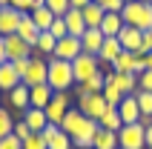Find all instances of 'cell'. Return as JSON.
<instances>
[{
    "label": "cell",
    "instance_id": "ee69618b",
    "mask_svg": "<svg viewBox=\"0 0 152 149\" xmlns=\"http://www.w3.org/2000/svg\"><path fill=\"white\" fill-rule=\"evenodd\" d=\"M3 63H9V58H6V37L0 34V66Z\"/></svg>",
    "mask_w": 152,
    "mask_h": 149
},
{
    "label": "cell",
    "instance_id": "d590c367",
    "mask_svg": "<svg viewBox=\"0 0 152 149\" xmlns=\"http://www.w3.org/2000/svg\"><path fill=\"white\" fill-rule=\"evenodd\" d=\"M23 149H49V146H46V138H43L40 132H32L23 141Z\"/></svg>",
    "mask_w": 152,
    "mask_h": 149
},
{
    "label": "cell",
    "instance_id": "277c9868",
    "mask_svg": "<svg viewBox=\"0 0 152 149\" xmlns=\"http://www.w3.org/2000/svg\"><path fill=\"white\" fill-rule=\"evenodd\" d=\"M118 146L121 149H146V129L141 123H124L118 129Z\"/></svg>",
    "mask_w": 152,
    "mask_h": 149
},
{
    "label": "cell",
    "instance_id": "f907efd6",
    "mask_svg": "<svg viewBox=\"0 0 152 149\" xmlns=\"http://www.w3.org/2000/svg\"><path fill=\"white\" fill-rule=\"evenodd\" d=\"M124 3H132V0H124Z\"/></svg>",
    "mask_w": 152,
    "mask_h": 149
},
{
    "label": "cell",
    "instance_id": "7a4b0ae2",
    "mask_svg": "<svg viewBox=\"0 0 152 149\" xmlns=\"http://www.w3.org/2000/svg\"><path fill=\"white\" fill-rule=\"evenodd\" d=\"M121 17H124V23L132 26V29L149 32V29H152V3H144V0L124 3V9H121Z\"/></svg>",
    "mask_w": 152,
    "mask_h": 149
},
{
    "label": "cell",
    "instance_id": "7402d4cb",
    "mask_svg": "<svg viewBox=\"0 0 152 149\" xmlns=\"http://www.w3.org/2000/svg\"><path fill=\"white\" fill-rule=\"evenodd\" d=\"M23 121H26V126H29L32 132H43V129L49 126L46 112H43V109H34V106H29V109L23 112Z\"/></svg>",
    "mask_w": 152,
    "mask_h": 149
},
{
    "label": "cell",
    "instance_id": "db71d44e",
    "mask_svg": "<svg viewBox=\"0 0 152 149\" xmlns=\"http://www.w3.org/2000/svg\"><path fill=\"white\" fill-rule=\"evenodd\" d=\"M89 149H92V146H89Z\"/></svg>",
    "mask_w": 152,
    "mask_h": 149
},
{
    "label": "cell",
    "instance_id": "7c38bea8",
    "mask_svg": "<svg viewBox=\"0 0 152 149\" xmlns=\"http://www.w3.org/2000/svg\"><path fill=\"white\" fill-rule=\"evenodd\" d=\"M26 12H17L15 6H3L0 9V34L6 37V34H15L17 32V23H20V17Z\"/></svg>",
    "mask_w": 152,
    "mask_h": 149
},
{
    "label": "cell",
    "instance_id": "74e56055",
    "mask_svg": "<svg viewBox=\"0 0 152 149\" xmlns=\"http://www.w3.org/2000/svg\"><path fill=\"white\" fill-rule=\"evenodd\" d=\"M0 149H23V141L12 132V135H6V138H0Z\"/></svg>",
    "mask_w": 152,
    "mask_h": 149
},
{
    "label": "cell",
    "instance_id": "8992f818",
    "mask_svg": "<svg viewBox=\"0 0 152 149\" xmlns=\"http://www.w3.org/2000/svg\"><path fill=\"white\" fill-rule=\"evenodd\" d=\"M46 77H49V63H46L40 55H34V58H29V69H26V74L20 77V83L32 89V86H43Z\"/></svg>",
    "mask_w": 152,
    "mask_h": 149
},
{
    "label": "cell",
    "instance_id": "e0dca14e",
    "mask_svg": "<svg viewBox=\"0 0 152 149\" xmlns=\"http://www.w3.org/2000/svg\"><path fill=\"white\" fill-rule=\"evenodd\" d=\"M103 32L101 29H86L83 34H80V46H83V52L86 55H98L101 52V46H103Z\"/></svg>",
    "mask_w": 152,
    "mask_h": 149
},
{
    "label": "cell",
    "instance_id": "f1b7e54d",
    "mask_svg": "<svg viewBox=\"0 0 152 149\" xmlns=\"http://www.w3.org/2000/svg\"><path fill=\"white\" fill-rule=\"evenodd\" d=\"M9 103H12V106L15 109H29L32 106V103H29V86H23V83H20V86H15V89L9 92Z\"/></svg>",
    "mask_w": 152,
    "mask_h": 149
},
{
    "label": "cell",
    "instance_id": "bcb514c9",
    "mask_svg": "<svg viewBox=\"0 0 152 149\" xmlns=\"http://www.w3.org/2000/svg\"><path fill=\"white\" fill-rule=\"evenodd\" d=\"M146 149H152V126H146Z\"/></svg>",
    "mask_w": 152,
    "mask_h": 149
},
{
    "label": "cell",
    "instance_id": "484cf974",
    "mask_svg": "<svg viewBox=\"0 0 152 149\" xmlns=\"http://www.w3.org/2000/svg\"><path fill=\"white\" fill-rule=\"evenodd\" d=\"M15 86H20V77H17L15 66L12 63H3L0 66V92H12Z\"/></svg>",
    "mask_w": 152,
    "mask_h": 149
},
{
    "label": "cell",
    "instance_id": "83f0119b",
    "mask_svg": "<svg viewBox=\"0 0 152 149\" xmlns=\"http://www.w3.org/2000/svg\"><path fill=\"white\" fill-rule=\"evenodd\" d=\"M109 72H112V69H109ZM109 72H106V86H103V92H101V95L106 98V103H109V106H115V109H118V103L126 98V95H124V92H121L118 86L112 83V74H109Z\"/></svg>",
    "mask_w": 152,
    "mask_h": 149
},
{
    "label": "cell",
    "instance_id": "9a60e30c",
    "mask_svg": "<svg viewBox=\"0 0 152 149\" xmlns=\"http://www.w3.org/2000/svg\"><path fill=\"white\" fill-rule=\"evenodd\" d=\"M15 34L20 37V40H26V43L34 49V46H37V37H40V29L34 26V20H32L29 15H23V17H20V23H17V32H15Z\"/></svg>",
    "mask_w": 152,
    "mask_h": 149
},
{
    "label": "cell",
    "instance_id": "7dc6e473",
    "mask_svg": "<svg viewBox=\"0 0 152 149\" xmlns=\"http://www.w3.org/2000/svg\"><path fill=\"white\" fill-rule=\"evenodd\" d=\"M144 63H146V69L152 72V52H146V55H144Z\"/></svg>",
    "mask_w": 152,
    "mask_h": 149
},
{
    "label": "cell",
    "instance_id": "52a82bcc",
    "mask_svg": "<svg viewBox=\"0 0 152 149\" xmlns=\"http://www.w3.org/2000/svg\"><path fill=\"white\" fill-rule=\"evenodd\" d=\"M95 72H101V60H98V55H86V52H80V55L72 60V74H75V83H83L86 77H92Z\"/></svg>",
    "mask_w": 152,
    "mask_h": 149
},
{
    "label": "cell",
    "instance_id": "44dd1931",
    "mask_svg": "<svg viewBox=\"0 0 152 149\" xmlns=\"http://www.w3.org/2000/svg\"><path fill=\"white\" fill-rule=\"evenodd\" d=\"M124 26L126 23H124L121 12H106L103 15V23H101V32H103V37H118Z\"/></svg>",
    "mask_w": 152,
    "mask_h": 149
},
{
    "label": "cell",
    "instance_id": "c3c4849f",
    "mask_svg": "<svg viewBox=\"0 0 152 149\" xmlns=\"http://www.w3.org/2000/svg\"><path fill=\"white\" fill-rule=\"evenodd\" d=\"M9 3H12V0H0V9H3V6H9Z\"/></svg>",
    "mask_w": 152,
    "mask_h": 149
},
{
    "label": "cell",
    "instance_id": "e575fe53",
    "mask_svg": "<svg viewBox=\"0 0 152 149\" xmlns=\"http://www.w3.org/2000/svg\"><path fill=\"white\" fill-rule=\"evenodd\" d=\"M46 146H49V149H72V138H69L66 132H58Z\"/></svg>",
    "mask_w": 152,
    "mask_h": 149
},
{
    "label": "cell",
    "instance_id": "5bb4252c",
    "mask_svg": "<svg viewBox=\"0 0 152 149\" xmlns=\"http://www.w3.org/2000/svg\"><path fill=\"white\" fill-rule=\"evenodd\" d=\"M121 46H124V52H141V40H144V32L141 29H132V26H124L118 34ZM144 55V52H141Z\"/></svg>",
    "mask_w": 152,
    "mask_h": 149
},
{
    "label": "cell",
    "instance_id": "816d5d0a",
    "mask_svg": "<svg viewBox=\"0 0 152 149\" xmlns=\"http://www.w3.org/2000/svg\"><path fill=\"white\" fill-rule=\"evenodd\" d=\"M144 3H152V0H144Z\"/></svg>",
    "mask_w": 152,
    "mask_h": 149
},
{
    "label": "cell",
    "instance_id": "8fae6325",
    "mask_svg": "<svg viewBox=\"0 0 152 149\" xmlns=\"http://www.w3.org/2000/svg\"><path fill=\"white\" fill-rule=\"evenodd\" d=\"M43 112H46V118H49V123H58L60 126L63 115L69 112V95H66V92H55V98L49 100V106L43 109Z\"/></svg>",
    "mask_w": 152,
    "mask_h": 149
},
{
    "label": "cell",
    "instance_id": "60d3db41",
    "mask_svg": "<svg viewBox=\"0 0 152 149\" xmlns=\"http://www.w3.org/2000/svg\"><path fill=\"white\" fill-rule=\"evenodd\" d=\"M12 132H15L17 138H20V141H26V138L32 135V129L26 126V121H17V123H15V129H12Z\"/></svg>",
    "mask_w": 152,
    "mask_h": 149
},
{
    "label": "cell",
    "instance_id": "f5cc1de1",
    "mask_svg": "<svg viewBox=\"0 0 152 149\" xmlns=\"http://www.w3.org/2000/svg\"><path fill=\"white\" fill-rule=\"evenodd\" d=\"M0 95H3V92H0Z\"/></svg>",
    "mask_w": 152,
    "mask_h": 149
},
{
    "label": "cell",
    "instance_id": "4fadbf2b",
    "mask_svg": "<svg viewBox=\"0 0 152 149\" xmlns=\"http://www.w3.org/2000/svg\"><path fill=\"white\" fill-rule=\"evenodd\" d=\"M32 46L26 40H20L17 34H6V58L9 60H20V58H32Z\"/></svg>",
    "mask_w": 152,
    "mask_h": 149
},
{
    "label": "cell",
    "instance_id": "5b68a950",
    "mask_svg": "<svg viewBox=\"0 0 152 149\" xmlns=\"http://www.w3.org/2000/svg\"><path fill=\"white\" fill-rule=\"evenodd\" d=\"M77 109H80L86 118L101 121V115L109 109V103H106V98H103L101 92H86V95H77Z\"/></svg>",
    "mask_w": 152,
    "mask_h": 149
},
{
    "label": "cell",
    "instance_id": "f546056e",
    "mask_svg": "<svg viewBox=\"0 0 152 149\" xmlns=\"http://www.w3.org/2000/svg\"><path fill=\"white\" fill-rule=\"evenodd\" d=\"M98 123H101V129H109V132H118L121 126H124V121H121L118 109H115V106H109V109H106V112L101 115V121H98Z\"/></svg>",
    "mask_w": 152,
    "mask_h": 149
},
{
    "label": "cell",
    "instance_id": "f6af8a7d",
    "mask_svg": "<svg viewBox=\"0 0 152 149\" xmlns=\"http://www.w3.org/2000/svg\"><path fill=\"white\" fill-rule=\"evenodd\" d=\"M89 3H92V0H69V6H72V9H86Z\"/></svg>",
    "mask_w": 152,
    "mask_h": 149
},
{
    "label": "cell",
    "instance_id": "3957f363",
    "mask_svg": "<svg viewBox=\"0 0 152 149\" xmlns=\"http://www.w3.org/2000/svg\"><path fill=\"white\" fill-rule=\"evenodd\" d=\"M49 77L46 83L52 86V92H66L69 86H75V74H72V63L60 58H49Z\"/></svg>",
    "mask_w": 152,
    "mask_h": 149
},
{
    "label": "cell",
    "instance_id": "30bf717a",
    "mask_svg": "<svg viewBox=\"0 0 152 149\" xmlns=\"http://www.w3.org/2000/svg\"><path fill=\"white\" fill-rule=\"evenodd\" d=\"M80 52H83V46H80V37H75V34H66L63 40H58V46H55V55H52V58H60V60H69V63H72V60L80 55Z\"/></svg>",
    "mask_w": 152,
    "mask_h": 149
},
{
    "label": "cell",
    "instance_id": "ac0fdd59",
    "mask_svg": "<svg viewBox=\"0 0 152 149\" xmlns=\"http://www.w3.org/2000/svg\"><path fill=\"white\" fill-rule=\"evenodd\" d=\"M109 74H112V83H115L124 95H135V92H138V74H132V72H115V69H112Z\"/></svg>",
    "mask_w": 152,
    "mask_h": 149
},
{
    "label": "cell",
    "instance_id": "603a6c76",
    "mask_svg": "<svg viewBox=\"0 0 152 149\" xmlns=\"http://www.w3.org/2000/svg\"><path fill=\"white\" fill-rule=\"evenodd\" d=\"M83 12V20H86V29H101L103 23V15H106V9L98 6V3H89L86 9H80Z\"/></svg>",
    "mask_w": 152,
    "mask_h": 149
},
{
    "label": "cell",
    "instance_id": "f35d334b",
    "mask_svg": "<svg viewBox=\"0 0 152 149\" xmlns=\"http://www.w3.org/2000/svg\"><path fill=\"white\" fill-rule=\"evenodd\" d=\"M138 89H141V92H152V72H149V69L138 74Z\"/></svg>",
    "mask_w": 152,
    "mask_h": 149
},
{
    "label": "cell",
    "instance_id": "ba28073f",
    "mask_svg": "<svg viewBox=\"0 0 152 149\" xmlns=\"http://www.w3.org/2000/svg\"><path fill=\"white\" fill-rule=\"evenodd\" d=\"M115 72H132V74H141L146 72V63H144V55L141 52H121L118 60L112 63Z\"/></svg>",
    "mask_w": 152,
    "mask_h": 149
},
{
    "label": "cell",
    "instance_id": "d6986e66",
    "mask_svg": "<svg viewBox=\"0 0 152 149\" xmlns=\"http://www.w3.org/2000/svg\"><path fill=\"white\" fill-rule=\"evenodd\" d=\"M52 98H55V92H52L49 83H43V86H32V89H29V103H32L34 109H46Z\"/></svg>",
    "mask_w": 152,
    "mask_h": 149
},
{
    "label": "cell",
    "instance_id": "ffe728a7",
    "mask_svg": "<svg viewBox=\"0 0 152 149\" xmlns=\"http://www.w3.org/2000/svg\"><path fill=\"white\" fill-rule=\"evenodd\" d=\"M63 23H66V32L75 34V37H80L86 32V20H83V12L80 9H69L66 15H63Z\"/></svg>",
    "mask_w": 152,
    "mask_h": 149
},
{
    "label": "cell",
    "instance_id": "2e32d148",
    "mask_svg": "<svg viewBox=\"0 0 152 149\" xmlns=\"http://www.w3.org/2000/svg\"><path fill=\"white\" fill-rule=\"evenodd\" d=\"M118 115H121L124 123H138V121H141V109H138L135 95H126V98L118 103Z\"/></svg>",
    "mask_w": 152,
    "mask_h": 149
},
{
    "label": "cell",
    "instance_id": "cb8c5ba5",
    "mask_svg": "<svg viewBox=\"0 0 152 149\" xmlns=\"http://www.w3.org/2000/svg\"><path fill=\"white\" fill-rule=\"evenodd\" d=\"M103 86H106V72H95L92 77L77 83L75 89H77V95H86V92H103Z\"/></svg>",
    "mask_w": 152,
    "mask_h": 149
},
{
    "label": "cell",
    "instance_id": "1f68e13d",
    "mask_svg": "<svg viewBox=\"0 0 152 149\" xmlns=\"http://www.w3.org/2000/svg\"><path fill=\"white\" fill-rule=\"evenodd\" d=\"M12 129H15V118H12V112H9V109L0 106V138L12 135Z\"/></svg>",
    "mask_w": 152,
    "mask_h": 149
},
{
    "label": "cell",
    "instance_id": "8d00e7d4",
    "mask_svg": "<svg viewBox=\"0 0 152 149\" xmlns=\"http://www.w3.org/2000/svg\"><path fill=\"white\" fill-rule=\"evenodd\" d=\"M49 32H52V37H55V40H63V37H66V23H63V17H55V20H52V26H49Z\"/></svg>",
    "mask_w": 152,
    "mask_h": 149
},
{
    "label": "cell",
    "instance_id": "d6a6232c",
    "mask_svg": "<svg viewBox=\"0 0 152 149\" xmlns=\"http://www.w3.org/2000/svg\"><path fill=\"white\" fill-rule=\"evenodd\" d=\"M135 100H138V109L141 115H152V92H135Z\"/></svg>",
    "mask_w": 152,
    "mask_h": 149
},
{
    "label": "cell",
    "instance_id": "681fc988",
    "mask_svg": "<svg viewBox=\"0 0 152 149\" xmlns=\"http://www.w3.org/2000/svg\"><path fill=\"white\" fill-rule=\"evenodd\" d=\"M43 3H46V0H37V6H43Z\"/></svg>",
    "mask_w": 152,
    "mask_h": 149
},
{
    "label": "cell",
    "instance_id": "7bdbcfd3",
    "mask_svg": "<svg viewBox=\"0 0 152 149\" xmlns=\"http://www.w3.org/2000/svg\"><path fill=\"white\" fill-rule=\"evenodd\" d=\"M141 52H144V55H146V52H152V29H149V32H144V40H141Z\"/></svg>",
    "mask_w": 152,
    "mask_h": 149
},
{
    "label": "cell",
    "instance_id": "ab89813d",
    "mask_svg": "<svg viewBox=\"0 0 152 149\" xmlns=\"http://www.w3.org/2000/svg\"><path fill=\"white\" fill-rule=\"evenodd\" d=\"M9 6H15L17 12H26V15H29V12H32V9L37 6V0H12Z\"/></svg>",
    "mask_w": 152,
    "mask_h": 149
},
{
    "label": "cell",
    "instance_id": "4316f807",
    "mask_svg": "<svg viewBox=\"0 0 152 149\" xmlns=\"http://www.w3.org/2000/svg\"><path fill=\"white\" fill-rule=\"evenodd\" d=\"M29 17L34 20V26L40 29V32H49V26H52V20H55V15H52L46 6H34L32 12H29Z\"/></svg>",
    "mask_w": 152,
    "mask_h": 149
},
{
    "label": "cell",
    "instance_id": "9c48e42d",
    "mask_svg": "<svg viewBox=\"0 0 152 149\" xmlns=\"http://www.w3.org/2000/svg\"><path fill=\"white\" fill-rule=\"evenodd\" d=\"M124 52V46H121V40L118 37H106L103 40V46H101V52H98V60H101V72H109L112 69V63L118 60V55Z\"/></svg>",
    "mask_w": 152,
    "mask_h": 149
},
{
    "label": "cell",
    "instance_id": "d4e9b609",
    "mask_svg": "<svg viewBox=\"0 0 152 149\" xmlns=\"http://www.w3.org/2000/svg\"><path fill=\"white\" fill-rule=\"evenodd\" d=\"M92 149H121L118 146V132H109V129H98L95 132Z\"/></svg>",
    "mask_w": 152,
    "mask_h": 149
},
{
    "label": "cell",
    "instance_id": "6da1fadb",
    "mask_svg": "<svg viewBox=\"0 0 152 149\" xmlns=\"http://www.w3.org/2000/svg\"><path fill=\"white\" fill-rule=\"evenodd\" d=\"M98 129H101V123L92 121V118H86L80 109H69L66 115H63V121H60V132H66L72 138V146H77V149L92 146Z\"/></svg>",
    "mask_w": 152,
    "mask_h": 149
},
{
    "label": "cell",
    "instance_id": "836d02e7",
    "mask_svg": "<svg viewBox=\"0 0 152 149\" xmlns=\"http://www.w3.org/2000/svg\"><path fill=\"white\" fill-rule=\"evenodd\" d=\"M43 6L49 9V12H52L55 17H63V15L69 12V9H72V6H69V0H46Z\"/></svg>",
    "mask_w": 152,
    "mask_h": 149
},
{
    "label": "cell",
    "instance_id": "4dcf8cb0",
    "mask_svg": "<svg viewBox=\"0 0 152 149\" xmlns=\"http://www.w3.org/2000/svg\"><path fill=\"white\" fill-rule=\"evenodd\" d=\"M55 46H58V40H55V37H52V32H40V37H37V46H34V52H37V55H55Z\"/></svg>",
    "mask_w": 152,
    "mask_h": 149
},
{
    "label": "cell",
    "instance_id": "b9f144b4",
    "mask_svg": "<svg viewBox=\"0 0 152 149\" xmlns=\"http://www.w3.org/2000/svg\"><path fill=\"white\" fill-rule=\"evenodd\" d=\"M9 63L15 66L17 77H23V74H26V69H29V58H20V60H9Z\"/></svg>",
    "mask_w": 152,
    "mask_h": 149
}]
</instances>
